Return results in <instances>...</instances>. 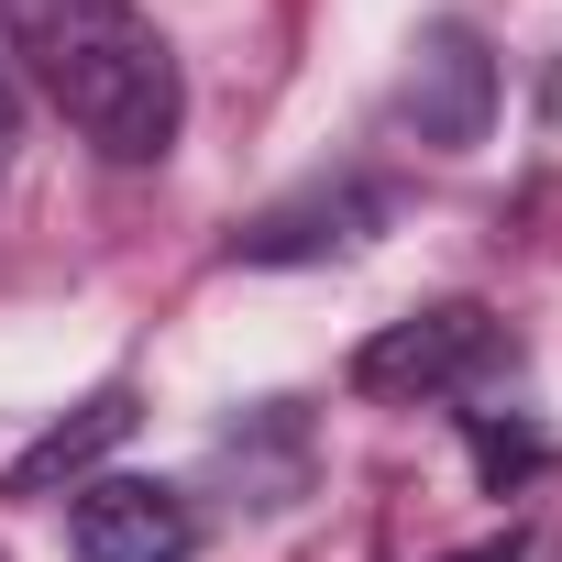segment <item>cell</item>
Segmentation results:
<instances>
[{"label": "cell", "mask_w": 562, "mask_h": 562, "mask_svg": "<svg viewBox=\"0 0 562 562\" xmlns=\"http://www.w3.org/2000/svg\"><path fill=\"white\" fill-rule=\"evenodd\" d=\"M0 34L34 67V89L67 111L78 144H100L111 166H155L188 122L177 56L133 0H0Z\"/></svg>", "instance_id": "cell-1"}, {"label": "cell", "mask_w": 562, "mask_h": 562, "mask_svg": "<svg viewBox=\"0 0 562 562\" xmlns=\"http://www.w3.org/2000/svg\"><path fill=\"white\" fill-rule=\"evenodd\" d=\"M496 353H507V331H496L485 299H430V310L386 321V331L353 353V386H364V397H463Z\"/></svg>", "instance_id": "cell-2"}, {"label": "cell", "mask_w": 562, "mask_h": 562, "mask_svg": "<svg viewBox=\"0 0 562 562\" xmlns=\"http://www.w3.org/2000/svg\"><path fill=\"white\" fill-rule=\"evenodd\" d=\"M67 551L78 562H188L199 551V507L155 474H89L67 507Z\"/></svg>", "instance_id": "cell-3"}, {"label": "cell", "mask_w": 562, "mask_h": 562, "mask_svg": "<svg viewBox=\"0 0 562 562\" xmlns=\"http://www.w3.org/2000/svg\"><path fill=\"white\" fill-rule=\"evenodd\" d=\"M397 100H408L419 144H441V155L485 144V122H496V56H485V34L474 23H430L408 45V89Z\"/></svg>", "instance_id": "cell-4"}, {"label": "cell", "mask_w": 562, "mask_h": 562, "mask_svg": "<svg viewBox=\"0 0 562 562\" xmlns=\"http://www.w3.org/2000/svg\"><path fill=\"white\" fill-rule=\"evenodd\" d=\"M375 221H386V188H310V199H288V210L243 221V232H232V265H310V254L364 243Z\"/></svg>", "instance_id": "cell-5"}, {"label": "cell", "mask_w": 562, "mask_h": 562, "mask_svg": "<svg viewBox=\"0 0 562 562\" xmlns=\"http://www.w3.org/2000/svg\"><path fill=\"white\" fill-rule=\"evenodd\" d=\"M122 430H133V386H100V397H89L78 419H56V430H45V441H34V452L12 463V474H0V496H45V485L89 474V463H100V452H111Z\"/></svg>", "instance_id": "cell-6"}, {"label": "cell", "mask_w": 562, "mask_h": 562, "mask_svg": "<svg viewBox=\"0 0 562 562\" xmlns=\"http://www.w3.org/2000/svg\"><path fill=\"white\" fill-rule=\"evenodd\" d=\"M474 463L507 485V474H529V463H540V441H529V430H496V419H474Z\"/></svg>", "instance_id": "cell-7"}, {"label": "cell", "mask_w": 562, "mask_h": 562, "mask_svg": "<svg viewBox=\"0 0 562 562\" xmlns=\"http://www.w3.org/2000/svg\"><path fill=\"white\" fill-rule=\"evenodd\" d=\"M12 133H23V89H12V56H0V155H12Z\"/></svg>", "instance_id": "cell-8"}, {"label": "cell", "mask_w": 562, "mask_h": 562, "mask_svg": "<svg viewBox=\"0 0 562 562\" xmlns=\"http://www.w3.org/2000/svg\"><path fill=\"white\" fill-rule=\"evenodd\" d=\"M518 551H529V540L507 529V540H474V551H452V562H518Z\"/></svg>", "instance_id": "cell-9"}]
</instances>
